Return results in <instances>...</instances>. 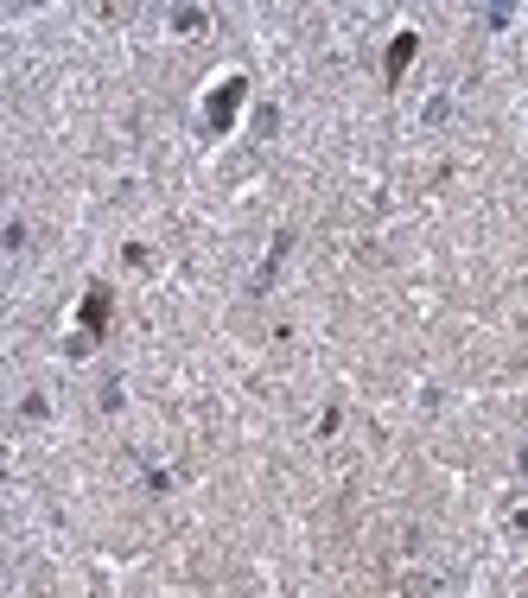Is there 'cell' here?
Masks as SVG:
<instances>
[{"instance_id": "3957f363", "label": "cell", "mask_w": 528, "mask_h": 598, "mask_svg": "<svg viewBox=\"0 0 528 598\" xmlns=\"http://www.w3.org/2000/svg\"><path fill=\"white\" fill-rule=\"evenodd\" d=\"M83 325H109V293H90V306H83Z\"/></svg>"}, {"instance_id": "7a4b0ae2", "label": "cell", "mask_w": 528, "mask_h": 598, "mask_svg": "<svg viewBox=\"0 0 528 598\" xmlns=\"http://www.w3.org/2000/svg\"><path fill=\"white\" fill-rule=\"evenodd\" d=\"M236 90H242V83H223V96L210 102V121H217V128H223V121H230V109H236Z\"/></svg>"}, {"instance_id": "6da1fadb", "label": "cell", "mask_w": 528, "mask_h": 598, "mask_svg": "<svg viewBox=\"0 0 528 598\" xmlns=\"http://www.w3.org/2000/svg\"><path fill=\"white\" fill-rule=\"evenodd\" d=\"M408 58H414V32H401L395 51H389V77H401V70H408Z\"/></svg>"}]
</instances>
